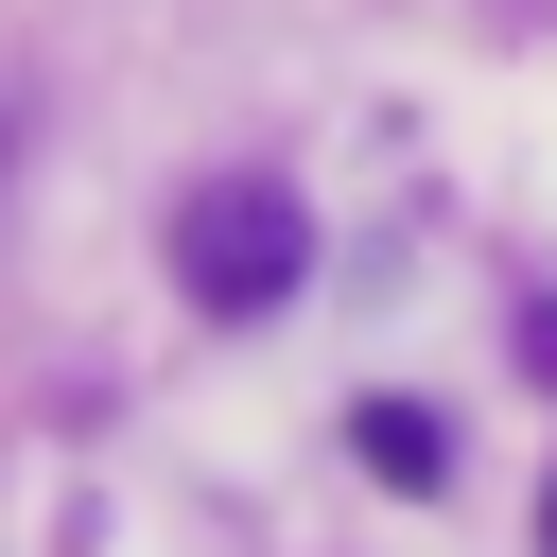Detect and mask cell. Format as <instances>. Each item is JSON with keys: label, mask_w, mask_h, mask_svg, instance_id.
<instances>
[{"label": "cell", "mask_w": 557, "mask_h": 557, "mask_svg": "<svg viewBox=\"0 0 557 557\" xmlns=\"http://www.w3.org/2000/svg\"><path fill=\"white\" fill-rule=\"evenodd\" d=\"M540 557H557V487H540Z\"/></svg>", "instance_id": "obj_3"}, {"label": "cell", "mask_w": 557, "mask_h": 557, "mask_svg": "<svg viewBox=\"0 0 557 557\" xmlns=\"http://www.w3.org/2000/svg\"><path fill=\"white\" fill-rule=\"evenodd\" d=\"M174 278H191V313H278V296L313 278V209H296L278 174H209V191L174 209Z\"/></svg>", "instance_id": "obj_1"}, {"label": "cell", "mask_w": 557, "mask_h": 557, "mask_svg": "<svg viewBox=\"0 0 557 557\" xmlns=\"http://www.w3.org/2000/svg\"><path fill=\"white\" fill-rule=\"evenodd\" d=\"M366 470H383V487H435L453 453H435V418H418V400H366Z\"/></svg>", "instance_id": "obj_2"}]
</instances>
